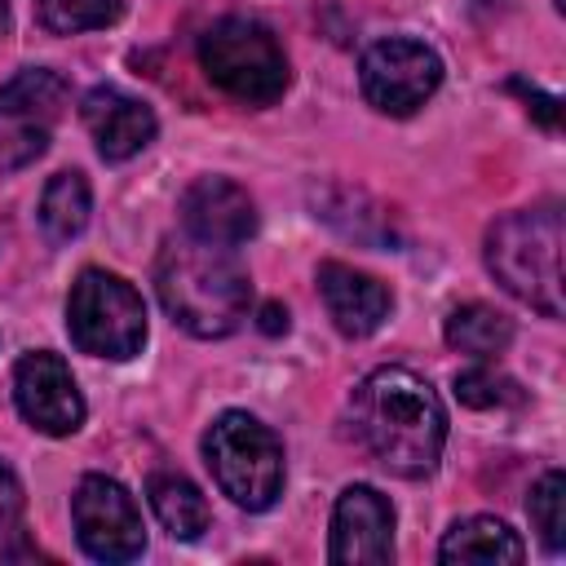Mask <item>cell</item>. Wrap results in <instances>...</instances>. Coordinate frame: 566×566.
I'll return each instance as SVG.
<instances>
[{"label": "cell", "mask_w": 566, "mask_h": 566, "mask_svg": "<svg viewBox=\"0 0 566 566\" xmlns=\"http://www.w3.org/2000/svg\"><path fill=\"white\" fill-rule=\"evenodd\" d=\"M358 442L398 478H429L447 442L442 398L411 367H376L349 398Z\"/></svg>", "instance_id": "cell-1"}, {"label": "cell", "mask_w": 566, "mask_h": 566, "mask_svg": "<svg viewBox=\"0 0 566 566\" xmlns=\"http://www.w3.org/2000/svg\"><path fill=\"white\" fill-rule=\"evenodd\" d=\"M155 292L168 318L199 340L230 336L248 318V305H252V279L234 261V248H212L190 234L168 239L159 248Z\"/></svg>", "instance_id": "cell-2"}, {"label": "cell", "mask_w": 566, "mask_h": 566, "mask_svg": "<svg viewBox=\"0 0 566 566\" xmlns=\"http://www.w3.org/2000/svg\"><path fill=\"white\" fill-rule=\"evenodd\" d=\"M562 243H566V226L553 203L509 212L486 230V270L509 296L539 310L544 318H557L566 310Z\"/></svg>", "instance_id": "cell-3"}, {"label": "cell", "mask_w": 566, "mask_h": 566, "mask_svg": "<svg viewBox=\"0 0 566 566\" xmlns=\"http://www.w3.org/2000/svg\"><path fill=\"white\" fill-rule=\"evenodd\" d=\"M199 66L203 75L248 106H270L287 93V53L270 27L256 18H221L199 35Z\"/></svg>", "instance_id": "cell-4"}, {"label": "cell", "mask_w": 566, "mask_h": 566, "mask_svg": "<svg viewBox=\"0 0 566 566\" xmlns=\"http://www.w3.org/2000/svg\"><path fill=\"white\" fill-rule=\"evenodd\" d=\"M203 460L217 486L248 513H265L283 495V442L248 411H221L208 424Z\"/></svg>", "instance_id": "cell-5"}, {"label": "cell", "mask_w": 566, "mask_h": 566, "mask_svg": "<svg viewBox=\"0 0 566 566\" xmlns=\"http://www.w3.org/2000/svg\"><path fill=\"white\" fill-rule=\"evenodd\" d=\"M66 332L93 358L124 363V358L142 354V345H146L142 292L111 270H97V265L80 270V279L71 283V296H66Z\"/></svg>", "instance_id": "cell-6"}, {"label": "cell", "mask_w": 566, "mask_h": 566, "mask_svg": "<svg viewBox=\"0 0 566 566\" xmlns=\"http://www.w3.org/2000/svg\"><path fill=\"white\" fill-rule=\"evenodd\" d=\"M438 84H442V57L411 35L376 40L358 62V88L385 115L420 111L438 93Z\"/></svg>", "instance_id": "cell-7"}, {"label": "cell", "mask_w": 566, "mask_h": 566, "mask_svg": "<svg viewBox=\"0 0 566 566\" xmlns=\"http://www.w3.org/2000/svg\"><path fill=\"white\" fill-rule=\"evenodd\" d=\"M71 522H75V539L93 562H133L146 548V526L142 513L133 504V495L106 478V473H88L75 495H71Z\"/></svg>", "instance_id": "cell-8"}, {"label": "cell", "mask_w": 566, "mask_h": 566, "mask_svg": "<svg viewBox=\"0 0 566 566\" xmlns=\"http://www.w3.org/2000/svg\"><path fill=\"white\" fill-rule=\"evenodd\" d=\"M13 402L22 411V420L49 438H66L84 424V398L80 385L71 376V367L49 354V349H31L18 358L13 367Z\"/></svg>", "instance_id": "cell-9"}, {"label": "cell", "mask_w": 566, "mask_h": 566, "mask_svg": "<svg viewBox=\"0 0 566 566\" xmlns=\"http://www.w3.org/2000/svg\"><path fill=\"white\" fill-rule=\"evenodd\" d=\"M327 557L336 566H385L394 557V504L376 486L354 482L340 491Z\"/></svg>", "instance_id": "cell-10"}, {"label": "cell", "mask_w": 566, "mask_h": 566, "mask_svg": "<svg viewBox=\"0 0 566 566\" xmlns=\"http://www.w3.org/2000/svg\"><path fill=\"white\" fill-rule=\"evenodd\" d=\"M181 230L212 248H239L256 234L252 195L230 177H199L181 190Z\"/></svg>", "instance_id": "cell-11"}, {"label": "cell", "mask_w": 566, "mask_h": 566, "mask_svg": "<svg viewBox=\"0 0 566 566\" xmlns=\"http://www.w3.org/2000/svg\"><path fill=\"white\" fill-rule=\"evenodd\" d=\"M80 115H84V128H88L97 155L111 159V164L133 159L137 150H146L150 137H155V128H159L155 124V111L142 97H133V93H124L115 84L88 88L84 102H80Z\"/></svg>", "instance_id": "cell-12"}, {"label": "cell", "mask_w": 566, "mask_h": 566, "mask_svg": "<svg viewBox=\"0 0 566 566\" xmlns=\"http://www.w3.org/2000/svg\"><path fill=\"white\" fill-rule=\"evenodd\" d=\"M318 296H323L336 332H345V336H371L394 310L389 287L380 279L345 265V261H323L318 265Z\"/></svg>", "instance_id": "cell-13"}, {"label": "cell", "mask_w": 566, "mask_h": 566, "mask_svg": "<svg viewBox=\"0 0 566 566\" xmlns=\"http://www.w3.org/2000/svg\"><path fill=\"white\" fill-rule=\"evenodd\" d=\"M66 97H71V88H66V80H62L57 71H49V66H27V71H18V75L0 88V119L27 124V128H44V133H49V124L66 111Z\"/></svg>", "instance_id": "cell-14"}, {"label": "cell", "mask_w": 566, "mask_h": 566, "mask_svg": "<svg viewBox=\"0 0 566 566\" xmlns=\"http://www.w3.org/2000/svg\"><path fill=\"white\" fill-rule=\"evenodd\" d=\"M438 557L442 562H482V566H500V562H522L526 557V544L517 539V531L500 517H464L455 522L442 544H438Z\"/></svg>", "instance_id": "cell-15"}, {"label": "cell", "mask_w": 566, "mask_h": 566, "mask_svg": "<svg viewBox=\"0 0 566 566\" xmlns=\"http://www.w3.org/2000/svg\"><path fill=\"white\" fill-rule=\"evenodd\" d=\"M146 495H150V509L172 539H199L212 522L203 491L186 473H150Z\"/></svg>", "instance_id": "cell-16"}, {"label": "cell", "mask_w": 566, "mask_h": 566, "mask_svg": "<svg viewBox=\"0 0 566 566\" xmlns=\"http://www.w3.org/2000/svg\"><path fill=\"white\" fill-rule=\"evenodd\" d=\"M447 345L486 363V358H495L513 345V323L500 310L482 305V301H464L447 314Z\"/></svg>", "instance_id": "cell-17"}, {"label": "cell", "mask_w": 566, "mask_h": 566, "mask_svg": "<svg viewBox=\"0 0 566 566\" xmlns=\"http://www.w3.org/2000/svg\"><path fill=\"white\" fill-rule=\"evenodd\" d=\"M88 212H93V190L84 181V172H57L49 177L44 195H40V226L53 243H71L84 226H88Z\"/></svg>", "instance_id": "cell-18"}, {"label": "cell", "mask_w": 566, "mask_h": 566, "mask_svg": "<svg viewBox=\"0 0 566 566\" xmlns=\"http://www.w3.org/2000/svg\"><path fill=\"white\" fill-rule=\"evenodd\" d=\"M526 513H531V526H535L539 544H544L548 553H562V548H566V478H562L557 469H548V473L531 486Z\"/></svg>", "instance_id": "cell-19"}, {"label": "cell", "mask_w": 566, "mask_h": 566, "mask_svg": "<svg viewBox=\"0 0 566 566\" xmlns=\"http://www.w3.org/2000/svg\"><path fill=\"white\" fill-rule=\"evenodd\" d=\"M35 9L53 35H80L111 27L124 13V0H35Z\"/></svg>", "instance_id": "cell-20"}, {"label": "cell", "mask_w": 566, "mask_h": 566, "mask_svg": "<svg viewBox=\"0 0 566 566\" xmlns=\"http://www.w3.org/2000/svg\"><path fill=\"white\" fill-rule=\"evenodd\" d=\"M455 398L464 407H517L522 389L513 376L495 367H469V371H455Z\"/></svg>", "instance_id": "cell-21"}, {"label": "cell", "mask_w": 566, "mask_h": 566, "mask_svg": "<svg viewBox=\"0 0 566 566\" xmlns=\"http://www.w3.org/2000/svg\"><path fill=\"white\" fill-rule=\"evenodd\" d=\"M18 513H22V482H18V473L0 460V531L13 526Z\"/></svg>", "instance_id": "cell-22"}, {"label": "cell", "mask_w": 566, "mask_h": 566, "mask_svg": "<svg viewBox=\"0 0 566 566\" xmlns=\"http://www.w3.org/2000/svg\"><path fill=\"white\" fill-rule=\"evenodd\" d=\"M261 332H265V336H279V332H287V310H283L279 301L261 305Z\"/></svg>", "instance_id": "cell-23"}, {"label": "cell", "mask_w": 566, "mask_h": 566, "mask_svg": "<svg viewBox=\"0 0 566 566\" xmlns=\"http://www.w3.org/2000/svg\"><path fill=\"white\" fill-rule=\"evenodd\" d=\"M4 35H9V4L0 0V40H4Z\"/></svg>", "instance_id": "cell-24"}]
</instances>
